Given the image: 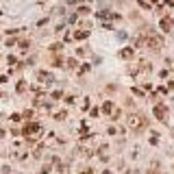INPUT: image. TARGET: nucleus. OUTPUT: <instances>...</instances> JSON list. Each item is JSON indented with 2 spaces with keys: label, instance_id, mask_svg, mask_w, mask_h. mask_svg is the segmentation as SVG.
Segmentation results:
<instances>
[{
  "label": "nucleus",
  "instance_id": "f257e3e1",
  "mask_svg": "<svg viewBox=\"0 0 174 174\" xmlns=\"http://www.w3.org/2000/svg\"><path fill=\"white\" fill-rule=\"evenodd\" d=\"M154 115H157L159 120H165L168 111H165V107H163V104H157V107H154Z\"/></svg>",
  "mask_w": 174,
  "mask_h": 174
},
{
  "label": "nucleus",
  "instance_id": "f03ea898",
  "mask_svg": "<svg viewBox=\"0 0 174 174\" xmlns=\"http://www.w3.org/2000/svg\"><path fill=\"white\" fill-rule=\"evenodd\" d=\"M131 126H142V122H144V120H142V118H137V115H131Z\"/></svg>",
  "mask_w": 174,
  "mask_h": 174
},
{
  "label": "nucleus",
  "instance_id": "7ed1b4c3",
  "mask_svg": "<svg viewBox=\"0 0 174 174\" xmlns=\"http://www.w3.org/2000/svg\"><path fill=\"white\" fill-rule=\"evenodd\" d=\"M161 26H163L165 30H170V28H172V22H170V20H161Z\"/></svg>",
  "mask_w": 174,
  "mask_h": 174
}]
</instances>
